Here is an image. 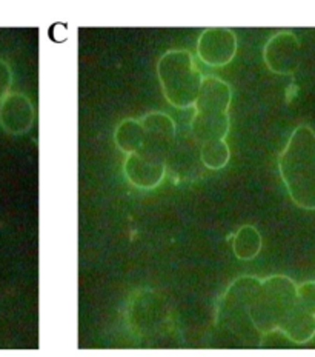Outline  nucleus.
I'll return each mask as SVG.
<instances>
[{"label": "nucleus", "mask_w": 315, "mask_h": 357, "mask_svg": "<svg viewBox=\"0 0 315 357\" xmlns=\"http://www.w3.org/2000/svg\"><path fill=\"white\" fill-rule=\"evenodd\" d=\"M249 317L260 337L280 331L298 345L315 337V314L300 302L295 282L283 274L261 279Z\"/></svg>", "instance_id": "obj_1"}, {"label": "nucleus", "mask_w": 315, "mask_h": 357, "mask_svg": "<svg viewBox=\"0 0 315 357\" xmlns=\"http://www.w3.org/2000/svg\"><path fill=\"white\" fill-rule=\"evenodd\" d=\"M279 171L292 202L315 211V131L309 125L292 131L279 155Z\"/></svg>", "instance_id": "obj_2"}, {"label": "nucleus", "mask_w": 315, "mask_h": 357, "mask_svg": "<svg viewBox=\"0 0 315 357\" xmlns=\"http://www.w3.org/2000/svg\"><path fill=\"white\" fill-rule=\"evenodd\" d=\"M157 77L171 107L192 108L200 93L203 74L187 50H169L157 62Z\"/></svg>", "instance_id": "obj_3"}, {"label": "nucleus", "mask_w": 315, "mask_h": 357, "mask_svg": "<svg viewBox=\"0 0 315 357\" xmlns=\"http://www.w3.org/2000/svg\"><path fill=\"white\" fill-rule=\"evenodd\" d=\"M260 282L261 279L256 276H242L232 282L217 303V326L237 339H256L259 333L251 322L249 308L256 299Z\"/></svg>", "instance_id": "obj_4"}, {"label": "nucleus", "mask_w": 315, "mask_h": 357, "mask_svg": "<svg viewBox=\"0 0 315 357\" xmlns=\"http://www.w3.org/2000/svg\"><path fill=\"white\" fill-rule=\"evenodd\" d=\"M128 317L140 337H155L169 324V308L151 289H140L130 302Z\"/></svg>", "instance_id": "obj_5"}, {"label": "nucleus", "mask_w": 315, "mask_h": 357, "mask_svg": "<svg viewBox=\"0 0 315 357\" xmlns=\"http://www.w3.org/2000/svg\"><path fill=\"white\" fill-rule=\"evenodd\" d=\"M139 121L144 126L145 139L136 154L146 160L164 163L177 136L176 122L162 111H151Z\"/></svg>", "instance_id": "obj_6"}, {"label": "nucleus", "mask_w": 315, "mask_h": 357, "mask_svg": "<svg viewBox=\"0 0 315 357\" xmlns=\"http://www.w3.org/2000/svg\"><path fill=\"white\" fill-rule=\"evenodd\" d=\"M237 53V36L231 28H205L197 39V56L213 68H222L234 61Z\"/></svg>", "instance_id": "obj_7"}, {"label": "nucleus", "mask_w": 315, "mask_h": 357, "mask_svg": "<svg viewBox=\"0 0 315 357\" xmlns=\"http://www.w3.org/2000/svg\"><path fill=\"white\" fill-rule=\"evenodd\" d=\"M302 45L292 31H279L265 43L263 61L268 70L280 76H291L300 66Z\"/></svg>", "instance_id": "obj_8"}, {"label": "nucleus", "mask_w": 315, "mask_h": 357, "mask_svg": "<svg viewBox=\"0 0 315 357\" xmlns=\"http://www.w3.org/2000/svg\"><path fill=\"white\" fill-rule=\"evenodd\" d=\"M164 165L172 176L183 181H196L203 176L206 168L200 159V144L192 137L191 132L176 136Z\"/></svg>", "instance_id": "obj_9"}, {"label": "nucleus", "mask_w": 315, "mask_h": 357, "mask_svg": "<svg viewBox=\"0 0 315 357\" xmlns=\"http://www.w3.org/2000/svg\"><path fill=\"white\" fill-rule=\"evenodd\" d=\"M36 109L24 93H10L0 100V126L11 136H22L33 128Z\"/></svg>", "instance_id": "obj_10"}, {"label": "nucleus", "mask_w": 315, "mask_h": 357, "mask_svg": "<svg viewBox=\"0 0 315 357\" xmlns=\"http://www.w3.org/2000/svg\"><path fill=\"white\" fill-rule=\"evenodd\" d=\"M123 174L128 182L139 190H154L163 182L167 165L163 162H151L139 154H128L123 162Z\"/></svg>", "instance_id": "obj_11"}, {"label": "nucleus", "mask_w": 315, "mask_h": 357, "mask_svg": "<svg viewBox=\"0 0 315 357\" xmlns=\"http://www.w3.org/2000/svg\"><path fill=\"white\" fill-rule=\"evenodd\" d=\"M232 89L217 76H203L200 93L194 103L196 113H229Z\"/></svg>", "instance_id": "obj_12"}, {"label": "nucleus", "mask_w": 315, "mask_h": 357, "mask_svg": "<svg viewBox=\"0 0 315 357\" xmlns=\"http://www.w3.org/2000/svg\"><path fill=\"white\" fill-rule=\"evenodd\" d=\"M229 128V113H194L190 123V132L199 144L224 139Z\"/></svg>", "instance_id": "obj_13"}, {"label": "nucleus", "mask_w": 315, "mask_h": 357, "mask_svg": "<svg viewBox=\"0 0 315 357\" xmlns=\"http://www.w3.org/2000/svg\"><path fill=\"white\" fill-rule=\"evenodd\" d=\"M145 139V131L139 119H123L114 131V142L123 154H134L140 150Z\"/></svg>", "instance_id": "obj_14"}, {"label": "nucleus", "mask_w": 315, "mask_h": 357, "mask_svg": "<svg viewBox=\"0 0 315 357\" xmlns=\"http://www.w3.org/2000/svg\"><path fill=\"white\" fill-rule=\"evenodd\" d=\"M261 234L254 225H243L232 237V251L240 260L256 259L261 251Z\"/></svg>", "instance_id": "obj_15"}, {"label": "nucleus", "mask_w": 315, "mask_h": 357, "mask_svg": "<svg viewBox=\"0 0 315 357\" xmlns=\"http://www.w3.org/2000/svg\"><path fill=\"white\" fill-rule=\"evenodd\" d=\"M231 158V150L224 139L209 140V142L200 144V159L203 167L211 171L223 169L228 165Z\"/></svg>", "instance_id": "obj_16"}, {"label": "nucleus", "mask_w": 315, "mask_h": 357, "mask_svg": "<svg viewBox=\"0 0 315 357\" xmlns=\"http://www.w3.org/2000/svg\"><path fill=\"white\" fill-rule=\"evenodd\" d=\"M297 293L303 307L315 314V280L303 282L302 285H297Z\"/></svg>", "instance_id": "obj_17"}, {"label": "nucleus", "mask_w": 315, "mask_h": 357, "mask_svg": "<svg viewBox=\"0 0 315 357\" xmlns=\"http://www.w3.org/2000/svg\"><path fill=\"white\" fill-rule=\"evenodd\" d=\"M13 86V70L10 63L0 57V100L11 93Z\"/></svg>", "instance_id": "obj_18"}]
</instances>
